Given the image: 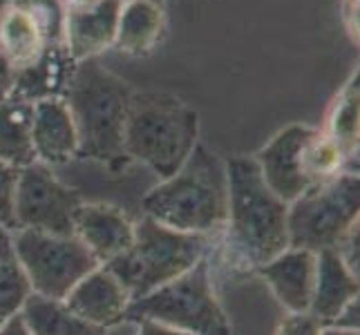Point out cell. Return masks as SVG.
Masks as SVG:
<instances>
[{
	"mask_svg": "<svg viewBox=\"0 0 360 335\" xmlns=\"http://www.w3.org/2000/svg\"><path fill=\"white\" fill-rule=\"evenodd\" d=\"M224 166L229 181V253L238 266L257 270L289 248V204L269 190L255 159L235 157Z\"/></svg>",
	"mask_w": 360,
	"mask_h": 335,
	"instance_id": "obj_1",
	"label": "cell"
},
{
	"mask_svg": "<svg viewBox=\"0 0 360 335\" xmlns=\"http://www.w3.org/2000/svg\"><path fill=\"white\" fill-rule=\"evenodd\" d=\"M146 217L181 232L208 235L226 226L229 181L226 166L208 150L195 145L186 164L146 195Z\"/></svg>",
	"mask_w": 360,
	"mask_h": 335,
	"instance_id": "obj_2",
	"label": "cell"
},
{
	"mask_svg": "<svg viewBox=\"0 0 360 335\" xmlns=\"http://www.w3.org/2000/svg\"><path fill=\"white\" fill-rule=\"evenodd\" d=\"M130 88L96 58L74 65L63 101L79 136V157L117 166L126 161L123 130L130 105Z\"/></svg>",
	"mask_w": 360,
	"mask_h": 335,
	"instance_id": "obj_3",
	"label": "cell"
},
{
	"mask_svg": "<svg viewBox=\"0 0 360 335\" xmlns=\"http://www.w3.org/2000/svg\"><path fill=\"white\" fill-rule=\"evenodd\" d=\"M200 119L177 96L141 92L130 96L123 152L141 161L161 179H170L197 145Z\"/></svg>",
	"mask_w": 360,
	"mask_h": 335,
	"instance_id": "obj_4",
	"label": "cell"
},
{
	"mask_svg": "<svg viewBox=\"0 0 360 335\" xmlns=\"http://www.w3.org/2000/svg\"><path fill=\"white\" fill-rule=\"evenodd\" d=\"M206 242V235L172 230L143 217L134 226L132 246L103 266L121 282L132 302L188 272L202 259Z\"/></svg>",
	"mask_w": 360,
	"mask_h": 335,
	"instance_id": "obj_5",
	"label": "cell"
},
{
	"mask_svg": "<svg viewBox=\"0 0 360 335\" xmlns=\"http://www.w3.org/2000/svg\"><path fill=\"white\" fill-rule=\"evenodd\" d=\"M123 320L157 322L188 335H231L229 317L213 291L206 259H200L175 282L132 300Z\"/></svg>",
	"mask_w": 360,
	"mask_h": 335,
	"instance_id": "obj_6",
	"label": "cell"
},
{
	"mask_svg": "<svg viewBox=\"0 0 360 335\" xmlns=\"http://www.w3.org/2000/svg\"><path fill=\"white\" fill-rule=\"evenodd\" d=\"M358 175L342 172L325 183L311 185L289 204V248L320 253L336 248L354 223H358Z\"/></svg>",
	"mask_w": 360,
	"mask_h": 335,
	"instance_id": "obj_7",
	"label": "cell"
},
{
	"mask_svg": "<svg viewBox=\"0 0 360 335\" xmlns=\"http://www.w3.org/2000/svg\"><path fill=\"white\" fill-rule=\"evenodd\" d=\"M14 257L30 280L32 293L65 300L77 284L101 264L74 235H47L18 230L14 235Z\"/></svg>",
	"mask_w": 360,
	"mask_h": 335,
	"instance_id": "obj_8",
	"label": "cell"
},
{
	"mask_svg": "<svg viewBox=\"0 0 360 335\" xmlns=\"http://www.w3.org/2000/svg\"><path fill=\"white\" fill-rule=\"evenodd\" d=\"M79 192L70 190L60 183L52 168L45 164H34L20 168L16 197H14V217L18 230H39L47 235L70 237L74 235V215L81 206Z\"/></svg>",
	"mask_w": 360,
	"mask_h": 335,
	"instance_id": "obj_9",
	"label": "cell"
},
{
	"mask_svg": "<svg viewBox=\"0 0 360 335\" xmlns=\"http://www.w3.org/2000/svg\"><path fill=\"white\" fill-rule=\"evenodd\" d=\"M314 134V128L291 126L282 130L276 139H271L257 157H253L269 190L284 204H293L297 197L311 188V181L304 175L302 152Z\"/></svg>",
	"mask_w": 360,
	"mask_h": 335,
	"instance_id": "obj_10",
	"label": "cell"
},
{
	"mask_svg": "<svg viewBox=\"0 0 360 335\" xmlns=\"http://www.w3.org/2000/svg\"><path fill=\"white\" fill-rule=\"evenodd\" d=\"M121 7V0H96L83 9H65L63 45L74 63L96 58L115 47Z\"/></svg>",
	"mask_w": 360,
	"mask_h": 335,
	"instance_id": "obj_11",
	"label": "cell"
},
{
	"mask_svg": "<svg viewBox=\"0 0 360 335\" xmlns=\"http://www.w3.org/2000/svg\"><path fill=\"white\" fill-rule=\"evenodd\" d=\"M74 237L103 266L132 246L134 226L119 208L105 204H81L74 215Z\"/></svg>",
	"mask_w": 360,
	"mask_h": 335,
	"instance_id": "obj_12",
	"label": "cell"
},
{
	"mask_svg": "<svg viewBox=\"0 0 360 335\" xmlns=\"http://www.w3.org/2000/svg\"><path fill=\"white\" fill-rule=\"evenodd\" d=\"M32 145L39 164L65 166L79 157V136L63 98L32 103Z\"/></svg>",
	"mask_w": 360,
	"mask_h": 335,
	"instance_id": "obj_13",
	"label": "cell"
},
{
	"mask_svg": "<svg viewBox=\"0 0 360 335\" xmlns=\"http://www.w3.org/2000/svg\"><path fill=\"white\" fill-rule=\"evenodd\" d=\"M65 306L94 327L108 329L123 320L130 304L128 291L105 266L94 268L65 295Z\"/></svg>",
	"mask_w": 360,
	"mask_h": 335,
	"instance_id": "obj_14",
	"label": "cell"
},
{
	"mask_svg": "<svg viewBox=\"0 0 360 335\" xmlns=\"http://www.w3.org/2000/svg\"><path fill=\"white\" fill-rule=\"evenodd\" d=\"M257 272L266 280L280 304L293 313H309L316 284V253L287 248Z\"/></svg>",
	"mask_w": 360,
	"mask_h": 335,
	"instance_id": "obj_15",
	"label": "cell"
},
{
	"mask_svg": "<svg viewBox=\"0 0 360 335\" xmlns=\"http://www.w3.org/2000/svg\"><path fill=\"white\" fill-rule=\"evenodd\" d=\"M356 297L358 277L345 266L336 248L316 253V284L309 315H314L320 324H331Z\"/></svg>",
	"mask_w": 360,
	"mask_h": 335,
	"instance_id": "obj_16",
	"label": "cell"
},
{
	"mask_svg": "<svg viewBox=\"0 0 360 335\" xmlns=\"http://www.w3.org/2000/svg\"><path fill=\"white\" fill-rule=\"evenodd\" d=\"M65 45H47L43 56L34 65L16 72V83L11 98L36 103L43 98H60L74 70Z\"/></svg>",
	"mask_w": 360,
	"mask_h": 335,
	"instance_id": "obj_17",
	"label": "cell"
},
{
	"mask_svg": "<svg viewBox=\"0 0 360 335\" xmlns=\"http://www.w3.org/2000/svg\"><path fill=\"white\" fill-rule=\"evenodd\" d=\"M164 11L150 0H128L121 7L115 47L132 56H146L159 43Z\"/></svg>",
	"mask_w": 360,
	"mask_h": 335,
	"instance_id": "obj_18",
	"label": "cell"
},
{
	"mask_svg": "<svg viewBox=\"0 0 360 335\" xmlns=\"http://www.w3.org/2000/svg\"><path fill=\"white\" fill-rule=\"evenodd\" d=\"M45 47L47 41L36 20L27 11L11 5L0 18V52L18 72L34 65L43 56Z\"/></svg>",
	"mask_w": 360,
	"mask_h": 335,
	"instance_id": "obj_19",
	"label": "cell"
},
{
	"mask_svg": "<svg viewBox=\"0 0 360 335\" xmlns=\"http://www.w3.org/2000/svg\"><path fill=\"white\" fill-rule=\"evenodd\" d=\"M20 317L32 335H103L105 329L74 315L63 300L32 293L22 304Z\"/></svg>",
	"mask_w": 360,
	"mask_h": 335,
	"instance_id": "obj_20",
	"label": "cell"
},
{
	"mask_svg": "<svg viewBox=\"0 0 360 335\" xmlns=\"http://www.w3.org/2000/svg\"><path fill=\"white\" fill-rule=\"evenodd\" d=\"M0 161L25 168L36 161L32 145V103L7 98L0 103Z\"/></svg>",
	"mask_w": 360,
	"mask_h": 335,
	"instance_id": "obj_21",
	"label": "cell"
},
{
	"mask_svg": "<svg viewBox=\"0 0 360 335\" xmlns=\"http://www.w3.org/2000/svg\"><path fill=\"white\" fill-rule=\"evenodd\" d=\"M349 159L342 147L331 139L329 134L316 130V134L309 139L302 152V166L304 175L311 181V185L325 183L333 177L342 175L345 161Z\"/></svg>",
	"mask_w": 360,
	"mask_h": 335,
	"instance_id": "obj_22",
	"label": "cell"
},
{
	"mask_svg": "<svg viewBox=\"0 0 360 335\" xmlns=\"http://www.w3.org/2000/svg\"><path fill=\"white\" fill-rule=\"evenodd\" d=\"M325 134H329L342 147L347 157L358 150V74L338 96L329 117V130Z\"/></svg>",
	"mask_w": 360,
	"mask_h": 335,
	"instance_id": "obj_23",
	"label": "cell"
},
{
	"mask_svg": "<svg viewBox=\"0 0 360 335\" xmlns=\"http://www.w3.org/2000/svg\"><path fill=\"white\" fill-rule=\"evenodd\" d=\"M32 295L30 280L16 262V257L0 262V327L22 311V304Z\"/></svg>",
	"mask_w": 360,
	"mask_h": 335,
	"instance_id": "obj_24",
	"label": "cell"
},
{
	"mask_svg": "<svg viewBox=\"0 0 360 335\" xmlns=\"http://www.w3.org/2000/svg\"><path fill=\"white\" fill-rule=\"evenodd\" d=\"M11 5L27 11L36 20L47 45H63V34H65L63 0H11Z\"/></svg>",
	"mask_w": 360,
	"mask_h": 335,
	"instance_id": "obj_25",
	"label": "cell"
},
{
	"mask_svg": "<svg viewBox=\"0 0 360 335\" xmlns=\"http://www.w3.org/2000/svg\"><path fill=\"white\" fill-rule=\"evenodd\" d=\"M20 168L7 166L0 161V226L7 230H18L14 217V197Z\"/></svg>",
	"mask_w": 360,
	"mask_h": 335,
	"instance_id": "obj_26",
	"label": "cell"
},
{
	"mask_svg": "<svg viewBox=\"0 0 360 335\" xmlns=\"http://www.w3.org/2000/svg\"><path fill=\"white\" fill-rule=\"evenodd\" d=\"M322 324L309 313H293L282 322L276 335H320Z\"/></svg>",
	"mask_w": 360,
	"mask_h": 335,
	"instance_id": "obj_27",
	"label": "cell"
},
{
	"mask_svg": "<svg viewBox=\"0 0 360 335\" xmlns=\"http://www.w3.org/2000/svg\"><path fill=\"white\" fill-rule=\"evenodd\" d=\"M14 83H16V70L7 60V56L0 52V103L7 101V98H11Z\"/></svg>",
	"mask_w": 360,
	"mask_h": 335,
	"instance_id": "obj_28",
	"label": "cell"
},
{
	"mask_svg": "<svg viewBox=\"0 0 360 335\" xmlns=\"http://www.w3.org/2000/svg\"><path fill=\"white\" fill-rule=\"evenodd\" d=\"M139 335H188V333H181V331H175V329H168L164 324H157V322H139Z\"/></svg>",
	"mask_w": 360,
	"mask_h": 335,
	"instance_id": "obj_29",
	"label": "cell"
},
{
	"mask_svg": "<svg viewBox=\"0 0 360 335\" xmlns=\"http://www.w3.org/2000/svg\"><path fill=\"white\" fill-rule=\"evenodd\" d=\"M0 335H32L30 333V329L25 327V322H22V317H20V313L18 315H14L11 320H7L3 327H0Z\"/></svg>",
	"mask_w": 360,
	"mask_h": 335,
	"instance_id": "obj_30",
	"label": "cell"
},
{
	"mask_svg": "<svg viewBox=\"0 0 360 335\" xmlns=\"http://www.w3.org/2000/svg\"><path fill=\"white\" fill-rule=\"evenodd\" d=\"M14 257V235L0 226V262Z\"/></svg>",
	"mask_w": 360,
	"mask_h": 335,
	"instance_id": "obj_31",
	"label": "cell"
},
{
	"mask_svg": "<svg viewBox=\"0 0 360 335\" xmlns=\"http://www.w3.org/2000/svg\"><path fill=\"white\" fill-rule=\"evenodd\" d=\"M94 3L96 0H63L65 9H83V7H90Z\"/></svg>",
	"mask_w": 360,
	"mask_h": 335,
	"instance_id": "obj_32",
	"label": "cell"
},
{
	"mask_svg": "<svg viewBox=\"0 0 360 335\" xmlns=\"http://www.w3.org/2000/svg\"><path fill=\"white\" fill-rule=\"evenodd\" d=\"M320 335H358V331H349V329H322Z\"/></svg>",
	"mask_w": 360,
	"mask_h": 335,
	"instance_id": "obj_33",
	"label": "cell"
},
{
	"mask_svg": "<svg viewBox=\"0 0 360 335\" xmlns=\"http://www.w3.org/2000/svg\"><path fill=\"white\" fill-rule=\"evenodd\" d=\"M9 7H11V0H0V18H3V14Z\"/></svg>",
	"mask_w": 360,
	"mask_h": 335,
	"instance_id": "obj_34",
	"label": "cell"
},
{
	"mask_svg": "<svg viewBox=\"0 0 360 335\" xmlns=\"http://www.w3.org/2000/svg\"><path fill=\"white\" fill-rule=\"evenodd\" d=\"M150 3H155V5H159V7H161V5H164V0H150Z\"/></svg>",
	"mask_w": 360,
	"mask_h": 335,
	"instance_id": "obj_35",
	"label": "cell"
},
{
	"mask_svg": "<svg viewBox=\"0 0 360 335\" xmlns=\"http://www.w3.org/2000/svg\"><path fill=\"white\" fill-rule=\"evenodd\" d=\"M121 3H128V0H121Z\"/></svg>",
	"mask_w": 360,
	"mask_h": 335,
	"instance_id": "obj_36",
	"label": "cell"
}]
</instances>
